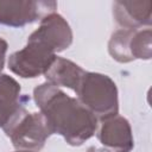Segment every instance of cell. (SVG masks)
<instances>
[{
    "mask_svg": "<svg viewBox=\"0 0 152 152\" xmlns=\"http://www.w3.org/2000/svg\"><path fill=\"white\" fill-rule=\"evenodd\" d=\"M20 90V84L12 76L0 74V127H4L10 118L24 106Z\"/></svg>",
    "mask_w": 152,
    "mask_h": 152,
    "instance_id": "10",
    "label": "cell"
},
{
    "mask_svg": "<svg viewBox=\"0 0 152 152\" xmlns=\"http://www.w3.org/2000/svg\"><path fill=\"white\" fill-rule=\"evenodd\" d=\"M134 30H126V28H120L115 31L108 43V51L110 56L120 62V63H128L132 62V57L129 53V39L132 37Z\"/></svg>",
    "mask_w": 152,
    "mask_h": 152,
    "instance_id": "12",
    "label": "cell"
},
{
    "mask_svg": "<svg viewBox=\"0 0 152 152\" xmlns=\"http://www.w3.org/2000/svg\"><path fill=\"white\" fill-rule=\"evenodd\" d=\"M57 55L42 43L27 38V44L8 58V68L23 78H36L44 75Z\"/></svg>",
    "mask_w": 152,
    "mask_h": 152,
    "instance_id": "4",
    "label": "cell"
},
{
    "mask_svg": "<svg viewBox=\"0 0 152 152\" xmlns=\"http://www.w3.org/2000/svg\"><path fill=\"white\" fill-rule=\"evenodd\" d=\"M97 138L106 152H131L134 147L131 125L120 115L101 121Z\"/></svg>",
    "mask_w": 152,
    "mask_h": 152,
    "instance_id": "7",
    "label": "cell"
},
{
    "mask_svg": "<svg viewBox=\"0 0 152 152\" xmlns=\"http://www.w3.org/2000/svg\"><path fill=\"white\" fill-rule=\"evenodd\" d=\"M30 39L37 40L57 53L68 49L72 43V31L68 21L58 13L53 12L45 15L36 31H33Z\"/></svg>",
    "mask_w": 152,
    "mask_h": 152,
    "instance_id": "6",
    "label": "cell"
},
{
    "mask_svg": "<svg viewBox=\"0 0 152 152\" xmlns=\"http://www.w3.org/2000/svg\"><path fill=\"white\" fill-rule=\"evenodd\" d=\"M15 152H33V151H27V150H17Z\"/></svg>",
    "mask_w": 152,
    "mask_h": 152,
    "instance_id": "15",
    "label": "cell"
},
{
    "mask_svg": "<svg viewBox=\"0 0 152 152\" xmlns=\"http://www.w3.org/2000/svg\"><path fill=\"white\" fill-rule=\"evenodd\" d=\"M132 59H150L152 56V31L150 27L134 30L129 39Z\"/></svg>",
    "mask_w": 152,
    "mask_h": 152,
    "instance_id": "11",
    "label": "cell"
},
{
    "mask_svg": "<svg viewBox=\"0 0 152 152\" xmlns=\"http://www.w3.org/2000/svg\"><path fill=\"white\" fill-rule=\"evenodd\" d=\"M57 8L55 1L36 0H0V24L12 27H21L45 15L53 13Z\"/></svg>",
    "mask_w": 152,
    "mask_h": 152,
    "instance_id": "5",
    "label": "cell"
},
{
    "mask_svg": "<svg viewBox=\"0 0 152 152\" xmlns=\"http://www.w3.org/2000/svg\"><path fill=\"white\" fill-rule=\"evenodd\" d=\"M7 48H8V44L7 42L0 37V74L4 69V65H5V55H6V51H7Z\"/></svg>",
    "mask_w": 152,
    "mask_h": 152,
    "instance_id": "13",
    "label": "cell"
},
{
    "mask_svg": "<svg viewBox=\"0 0 152 152\" xmlns=\"http://www.w3.org/2000/svg\"><path fill=\"white\" fill-rule=\"evenodd\" d=\"M113 17L119 26L126 30H140L152 24V2L142 1H115Z\"/></svg>",
    "mask_w": 152,
    "mask_h": 152,
    "instance_id": "8",
    "label": "cell"
},
{
    "mask_svg": "<svg viewBox=\"0 0 152 152\" xmlns=\"http://www.w3.org/2000/svg\"><path fill=\"white\" fill-rule=\"evenodd\" d=\"M2 129L17 150L33 152L42 150L46 139L53 134L40 112L30 113L24 106L10 118Z\"/></svg>",
    "mask_w": 152,
    "mask_h": 152,
    "instance_id": "3",
    "label": "cell"
},
{
    "mask_svg": "<svg viewBox=\"0 0 152 152\" xmlns=\"http://www.w3.org/2000/svg\"><path fill=\"white\" fill-rule=\"evenodd\" d=\"M75 93L77 100L100 121L119 113L118 88L108 75L86 71Z\"/></svg>",
    "mask_w": 152,
    "mask_h": 152,
    "instance_id": "2",
    "label": "cell"
},
{
    "mask_svg": "<svg viewBox=\"0 0 152 152\" xmlns=\"http://www.w3.org/2000/svg\"><path fill=\"white\" fill-rule=\"evenodd\" d=\"M84 72L86 70H83L76 63L57 56L44 76L46 82L51 83L52 86L58 88L65 87L75 91Z\"/></svg>",
    "mask_w": 152,
    "mask_h": 152,
    "instance_id": "9",
    "label": "cell"
},
{
    "mask_svg": "<svg viewBox=\"0 0 152 152\" xmlns=\"http://www.w3.org/2000/svg\"><path fill=\"white\" fill-rule=\"evenodd\" d=\"M87 152H106L104 150H100V148H96V147H89Z\"/></svg>",
    "mask_w": 152,
    "mask_h": 152,
    "instance_id": "14",
    "label": "cell"
},
{
    "mask_svg": "<svg viewBox=\"0 0 152 152\" xmlns=\"http://www.w3.org/2000/svg\"><path fill=\"white\" fill-rule=\"evenodd\" d=\"M33 99L52 133L62 135L71 146H80L97 131V119L77 99L49 82L33 89Z\"/></svg>",
    "mask_w": 152,
    "mask_h": 152,
    "instance_id": "1",
    "label": "cell"
}]
</instances>
